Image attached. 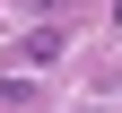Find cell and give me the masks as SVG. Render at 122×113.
<instances>
[{
	"label": "cell",
	"instance_id": "obj_1",
	"mask_svg": "<svg viewBox=\"0 0 122 113\" xmlns=\"http://www.w3.org/2000/svg\"><path fill=\"white\" fill-rule=\"evenodd\" d=\"M9 61H35V70H44V61H61V26H35V35H26Z\"/></svg>",
	"mask_w": 122,
	"mask_h": 113
},
{
	"label": "cell",
	"instance_id": "obj_2",
	"mask_svg": "<svg viewBox=\"0 0 122 113\" xmlns=\"http://www.w3.org/2000/svg\"><path fill=\"white\" fill-rule=\"evenodd\" d=\"M26 96H35V78L26 70H0V104H26Z\"/></svg>",
	"mask_w": 122,
	"mask_h": 113
}]
</instances>
